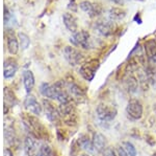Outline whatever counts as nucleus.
I'll use <instances>...</instances> for the list:
<instances>
[{
	"mask_svg": "<svg viewBox=\"0 0 156 156\" xmlns=\"http://www.w3.org/2000/svg\"><path fill=\"white\" fill-rule=\"evenodd\" d=\"M18 70V63L12 58H7L3 65V75L5 79H12Z\"/></svg>",
	"mask_w": 156,
	"mask_h": 156,
	"instance_id": "ddd939ff",
	"label": "nucleus"
},
{
	"mask_svg": "<svg viewBox=\"0 0 156 156\" xmlns=\"http://www.w3.org/2000/svg\"><path fill=\"white\" fill-rule=\"evenodd\" d=\"M11 14H9V10H7L6 6H4V24H7L9 21V18H11Z\"/></svg>",
	"mask_w": 156,
	"mask_h": 156,
	"instance_id": "c85d7f7f",
	"label": "nucleus"
},
{
	"mask_svg": "<svg viewBox=\"0 0 156 156\" xmlns=\"http://www.w3.org/2000/svg\"><path fill=\"white\" fill-rule=\"evenodd\" d=\"M100 62L97 59H92L90 61L83 63V64L80 66L79 74H81V77L83 78L85 81L90 82L96 75V72L98 68H99Z\"/></svg>",
	"mask_w": 156,
	"mask_h": 156,
	"instance_id": "20e7f679",
	"label": "nucleus"
},
{
	"mask_svg": "<svg viewBox=\"0 0 156 156\" xmlns=\"http://www.w3.org/2000/svg\"><path fill=\"white\" fill-rule=\"evenodd\" d=\"M96 114L99 120H101L102 123H110L115 119L118 114V110L114 106L99 104L96 108Z\"/></svg>",
	"mask_w": 156,
	"mask_h": 156,
	"instance_id": "f03ea898",
	"label": "nucleus"
},
{
	"mask_svg": "<svg viewBox=\"0 0 156 156\" xmlns=\"http://www.w3.org/2000/svg\"><path fill=\"white\" fill-rule=\"evenodd\" d=\"M153 110H154V112L156 113V104L154 105V106H153Z\"/></svg>",
	"mask_w": 156,
	"mask_h": 156,
	"instance_id": "2f4dec72",
	"label": "nucleus"
},
{
	"mask_svg": "<svg viewBox=\"0 0 156 156\" xmlns=\"http://www.w3.org/2000/svg\"><path fill=\"white\" fill-rule=\"evenodd\" d=\"M79 7L84 13H87L90 18H95L102 14V6L99 3H95V2H90L87 0L80 2Z\"/></svg>",
	"mask_w": 156,
	"mask_h": 156,
	"instance_id": "6e6552de",
	"label": "nucleus"
},
{
	"mask_svg": "<svg viewBox=\"0 0 156 156\" xmlns=\"http://www.w3.org/2000/svg\"><path fill=\"white\" fill-rule=\"evenodd\" d=\"M24 107L26 110H28L29 112H31L34 115H41L43 111V106L40 104V102L37 101L34 95H27L26 99L24 101Z\"/></svg>",
	"mask_w": 156,
	"mask_h": 156,
	"instance_id": "9d476101",
	"label": "nucleus"
},
{
	"mask_svg": "<svg viewBox=\"0 0 156 156\" xmlns=\"http://www.w3.org/2000/svg\"><path fill=\"white\" fill-rule=\"evenodd\" d=\"M22 79H23V84L25 87L27 93H30L34 87V77L30 70H25L22 74Z\"/></svg>",
	"mask_w": 156,
	"mask_h": 156,
	"instance_id": "6ab92c4d",
	"label": "nucleus"
},
{
	"mask_svg": "<svg viewBox=\"0 0 156 156\" xmlns=\"http://www.w3.org/2000/svg\"><path fill=\"white\" fill-rule=\"evenodd\" d=\"M145 74L149 83V86L156 87V67L147 65V67L145 68Z\"/></svg>",
	"mask_w": 156,
	"mask_h": 156,
	"instance_id": "412c9836",
	"label": "nucleus"
},
{
	"mask_svg": "<svg viewBox=\"0 0 156 156\" xmlns=\"http://www.w3.org/2000/svg\"><path fill=\"white\" fill-rule=\"evenodd\" d=\"M102 156H118L117 150H115L112 147H108L101 153Z\"/></svg>",
	"mask_w": 156,
	"mask_h": 156,
	"instance_id": "bb28decb",
	"label": "nucleus"
},
{
	"mask_svg": "<svg viewBox=\"0 0 156 156\" xmlns=\"http://www.w3.org/2000/svg\"><path fill=\"white\" fill-rule=\"evenodd\" d=\"M66 87H67V92L69 93V95H72L74 99H82L84 97V92L83 90L81 89L76 83L74 82H68L66 84Z\"/></svg>",
	"mask_w": 156,
	"mask_h": 156,
	"instance_id": "f3484780",
	"label": "nucleus"
},
{
	"mask_svg": "<svg viewBox=\"0 0 156 156\" xmlns=\"http://www.w3.org/2000/svg\"><path fill=\"white\" fill-rule=\"evenodd\" d=\"M93 146L96 153H102L107 148V139L104 134L100 132H95L92 137Z\"/></svg>",
	"mask_w": 156,
	"mask_h": 156,
	"instance_id": "f8f14e48",
	"label": "nucleus"
},
{
	"mask_svg": "<svg viewBox=\"0 0 156 156\" xmlns=\"http://www.w3.org/2000/svg\"><path fill=\"white\" fill-rule=\"evenodd\" d=\"M40 146L37 145V142L34 137L27 136L25 139V151L28 156H36L37 152L39 150Z\"/></svg>",
	"mask_w": 156,
	"mask_h": 156,
	"instance_id": "a211bd4d",
	"label": "nucleus"
},
{
	"mask_svg": "<svg viewBox=\"0 0 156 156\" xmlns=\"http://www.w3.org/2000/svg\"><path fill=\"white\" fill-rule=\"evenodd\" d=\"M126 114L131 120H138L143 117L144 114V107L137 99H130L126 106Z\"/></svg>",
	"mask_w": 156,
	"mask_h": 156,
	"instance_id": "7ed1b4c3",
	"label": "nucleus"
},
{
	"mask_svg": "<svg viewBox=\"0 0 156 156\" xmlns=\"http://www.w3.org/2000/svg\"><path fill=\"white\" fill-rule=\"evenodd\" d=\"M64 57L67 60V62L72 66L81 64L83 60V55L81 51H79L77 48L73 46H66L64 48Z\"/></svg>",
	"mask_w": 156,
	"mask_h": 156,
	"instance_id": "423d86ee",
	"label": "nucleus"
},
{
	"mask_svg": "<svg viewBox=\"0 0 156 156\" xmlns=\"http://www.w3.org/2000/svg\"><path fill=\"white\" fill-rule=\"evenodd\" d=\"M62 20H64V24L67 27L68 31H70L72 34H75L78 29L77 24V19L71 13H65L64 16H62Z\"/></svg>",
	"mask_w": 156,
	"mask_h": 156,
	"instance_id": "2eb2a0df",
	"label": "nucleus"
},
{
	"mask_svg": "<svg viewBox=\"0 0 156 156\" xmlns=\"http://www.w3.org/2000/svg\"><path fill=\"white\" fill-rule=\"evenodd\" d=\"M78 144H79L80 148L82 150L89 153H96L94 149V146H93V140L87 134H80L78 137Z\"/></svg>",
	"mask_w": 156,
	"mask_h": 156,
	"instance_id": "dca6fc26",
	"label": "nucleus"
},
{
	"mask_svg": "<svg viewBox=\"0 0 156 156\" xmlns=\"http://www.w3.org/2000/svg\"><path fill=\"white\" fill-rule=\"evenodd\" d=\"M6 45L9 52L11 55H16L19 50V41L12 32H7L6 35Z\"/></svg>",
	"mask_w": 156,
	"mask_h": 156,
	"instance_id": "4468645a",
	"label": "nucleus"
},
{
	"mask_svg": "<svg viewBox=\"0 0 156 156\" xmlns=\"http://www.w3.org/2000/svg\"><path fill=\"white\" fill-rule=\"evenodd\" d=\"M36 156H53V151L50 146L47 144H43L40 146Z\"/></svg>",
	"mask_w": 156,
	"mask_h": 156,
	"instance_id": "5701e85b",
	"label": "nucleus"
},
{
	"mask_svg": "<svg viewBox=\"0 0 156 156\" xmlns=\"http://www.w3.org/2000/svg\"><path fill=\"white\" fill-rule=\"evenodd\" d=\"M80 156H90V154H87V153H84V154H81Z\"/></svg>",
	"mask_w": 156,
	"mask_h": 156,
	"instance_id": "473e14b6",
	"label": "nucleus"
},
{
	"mask_svg": "<svg viewBox=\"0 0 156 156\" xmlns=\"http://www.w3.org/2000/svg\"><path fill=\"white\" fill-rule=\"evenodd\" d=\"M95 31L98 34L103 37H108L114 32L115 24L110 20H102V21H97L94 25Z\"/></svg>",
	"mask_w": 156,
	"mask_h": 156,
	"instance_id": "1a4fd4ad",
	"label": "nucleus"
},
{
	"mask_svg": "<svg viewBox=\"0 0 156 156\" xmlns=\"http://www.w3.org/2000/svg\"><path fill=\"white\" fill-rule=\"evenodd\" d=\"M4 97H5V100L7 102H9L11 104H14V103L16 102L15 95L11 90H9V88H5V89H4Z\"/></svg>",
	"mask_w": 156,
	"mask_h": 156,
	"instance_id": "a878e982",
	"label": "nucleus"
},
{
	"mask_svg": "<svg viewBox=\"0 0 156 156\" xmlns=\"http://www.w3.org/2000/svg\"><path fill=\"white\" fill-rule=\"evenodd\" d=\"M43 106H44V111L45 114H46L47 119H48L51 123H56L57 120H59V111L57 108L54 107V105L52 104L50 101L45 100L43 102Z\"/></svg>",
	"mask_w": 156,
	"mask_h": 156,
	"instance_id": "9b49d317",
	"label": "nucleus"
},
{
	"mask_svg": "<svg viewBox=\"0 0 156 156\" xmlns=\"http://www.w3.org/2000/svg\"><path fill=\"white\" fill-rule=\"evenodd\" d=\"M125 85H126V89L129 93H135L137 91L138 85H140V82H138V79H136L133 75H129L127 78L126 82H125Z\"/></svg>",
	"mask_w": 156,
	"mask_h": 156,
	"instance_id": "4be33fe9",
	"label": "nucleus"
},
{
	"mask_svg": "<svg viewBox=\"0 0 156 156\" xmlns=\"http://www.w3.org/2000/svg\"><path fill=\"white\" fill-rule=\"evenodd\" d=\"M40 92L44 97L51 101H57L59 104L70 103V99H71L67 90L64 89L60 83H56V84L43 83L40 86Z\"/></svg>",
	"mask_w": 156,
	"mask_h": 156,
	"instance_id": "f257e3e1",
	"label": "nucleus"
},
{
	"mask_svg": "<svg viewBox=\"0 0 156 156\" xmlns=\"http://www.w3.org/2000/svg\"><path fill=\"white\" fill-rule=\"evenodd\" d=\"M70 42L75 45V46L81 47L83 49H90L92 48V39L90 35L87 31H78L75 34L72 35L70 38Z\"/></svg>",
	"mask_w": 156,
	"mask_h": 156,
	"instance_id": "39448f33",
	"label": "nucleus"
},
{
	"mask_svg": "<svg viewBox=\"0 0 156 156\" xmlns=\"http://www.w3.org/2000/svg\"><path fill=\"white\" fill-rule=\"evenodd\" d=\"M117 153H118V156H129L127 154V152L125 151V149L123 148V146H119L117 148Z\"/></svg>",
	"mask_w": 156,
	"mask_h": 156,
	"instance_id": "cd10ccee",
	"label": "nucleus"
},
{
	"mask_svg": "<svg viewBox=\"0 0 156 156\" xmlns=\"http://www.w3.org/2000/svg\"><path fill=\"white\" fill-rule=\"evenodd\" d=\"M112 2H115V4H119V6H121V4L124 3V0H112Z\"/></svg>",
	"mask_w": 156,
	"mask_h": 156,
	"instance_id": "7c9ffc66",
	"label": "nucleus"
},
{
	"mask_svg": "<svg viewBox=\"0 0 156 156\" xmlns=\"http://www.w3.org/2000/svg\"><path fill=\"white\" fill-rule=\"evenodd\" d=\"M108 17H109V20L112 22L115 21H121L126 17V11L123 10L122 7H117L114 6L112 9H109L108 11Z\"/></svg>",
	"mask_w": 156,
	"mask_h": 156,
	"instance_id": "aec40b11",
	"label": "nucleus"
},
{
	"mask_svg": "<svg viewBox=\"0 0 156 156\" xmlns=\"http://www.w3.org/2000/svg\"><path fill=\"white\" fill-rule=\"evenodd\" d=\"M145 57L148 61V65L156 67V40L149 39L144 44Z\"/></svg>",
	"mask_w": 156,
	"mask_h": 156,
	"instance_id": "0eeeda50",
	"label": "nucleus"
},
{
	"mask_svg": "<svg viewBox=\"0 0 156 156\" xmlns=\"http://www.w3.org/2000/svg\"><path fill=\"white\" fill-rule=\"evenodd\" d=\"M122 146L129 156H136L137 155L136 148H135V146L133 145L131 142H124Z\"/></svg>",
	"mask_w": 156,
	"mask_h": 156,
	"instance_id": "393cba45",
	"label": "nucleus"
},
{
	"mask_svg": "<svg viewBox=\"0 0 156 156\" xmlns=\"http://www.w3.org/2000/svg\"><path fill=\"white\" fill-rule=\"evenodd\" d=\"M68 9L71 10V12H76L77 11V6L75 3V0H71L68 4Z\"/></svg>",
	"mask_w": 156,
	"mask_h": 156,
	"instance_id": "c756f323",
	"label": "nucleus"
},
{
	"mask_svg": "<svg viewBox=\"0 0 156 156\" xmlns=\"http://www.w3.org/2000/svg\"><path fill=\"white\" fill-rule=\"evenodd\" d=\"M18 39H19V42H20V45H21V48L22 49L28 48V46H29V44H30V39H29V37L27 36L26 34L20 32L19 34H18Z\"/></svg>",
	"mask_w": 156,
	"mask_h": 156,
	"instance_id": "b1692460",
	"label": "nucleus"
}]
</instances>
